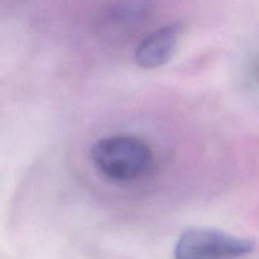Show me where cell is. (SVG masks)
I'll return each instance as SVG.
<instances>
[{
    "label": "cell",
    "mask_w": 259,
    "mask_h": 259,
    "mask_svg": "<svg viewBox=\"0 0 259 259\" xmlns=\"http://www.w3.org/2000/svg\"><path fill=\"white\" fill-rule=\"evenodd\" d=\"M91 159L98 171L108 180L129 184L142 179L152 164L151 147L134 136H110L91 148Z\"/></svg>",
    "instance_id": "1"
},
{
    "label": "cell",
    "mask_w": 259,
    "mask_h": 259,
    "mask_svg": "<svg viewBox=\"0 0 259 259\" xmlns=\"http://www.w3.org/2000/svg\"><path fill=\"white\" fill-rule=\"evenodd\" d=\"M181 34V25H164L147 35L137 46L134 60L142 68H157L168 62L174 55Z\"/></svg>",
    "instance_id": "3"
},
{
    "label": "cell",
    "mask_w": 259,
    "mask_h": 259,
    "mask_svg": "<svg viewBox=\"0 0 259 259\" xmlns=\"http://www.w3.org/2000/svg\"><path fill=\"white\" fill-rule=\"evenodd\" d=\"M254 248L252 240L211 228H191L181 234L175 259H240Z\"/></svg>",
    "instance_id": "2"
}]
</instances>
